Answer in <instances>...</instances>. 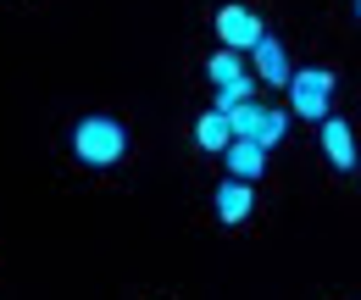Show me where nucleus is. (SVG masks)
I'll list each match as a JSON object with an SVG mask.
<instances>
[{"mask_svg":"<svg viewBox=\"0 0 361 300\" xmlns=\"http://www.w3.org/2000/svg\"><path fill=\"white\" fill-rule=\"evenodd\" d=\"M256 73H262V84H289V56H283V44L278 40H256Z\"/></svg>","mask_w":361,"mask_h":300,"instance_id":"6","label":"nucleus"},{"mask_svg":"<svg viewBox=\"0 0 361 300\" xmlns=\"http://www.w3.org/2000/svg\"><path fill=\"white\" fill-rule=\"evenodd\" d=\"M250 95H256V84H250V78L239 73L233 84H217V112H228V106H245Z\"/></svg>","mask_w":361,"mask_h":300,"instance_id":"10","label":"nucleus"},{"mask_svg":"<svg viewBox=\"0 0 361 300\" xmlns=\"http://www.w3.org/2000/svg\"><path fill=\"white\" fill-rule=\"evenodd\" d=\"M217 217L223 222H245L250 217V184L245 178H228L223 189H217Z\"/></svg>","mask_w":361,"mask_h":300,"instance_id":"8","label":"nucleus"},{"mask_svg":"<svg viewBox=\"0 0 361 300\" xmlns=\"http://www.w3.org/2000/svg\"><path fill=\"white\" fill-rule=\"evenodd\" d=\"M223 117H228V128H233V139H250V145H262V150H267V145H278V139H283V128H289V117H283V112L250 106V100H245V106H228Z\"/></svg>","mask_w":361,"mask_h":300,"instance_id":"2","label":"nucleus"},{"mask_svg":"<svg viewBox=\"0 0 361 300\" xmlns=\"http://www.w3.org/2000/svg\"><path fill=\"white\" fill-rule=\"evenodd\" d=\"M195 139L206 145V150H228V139H233V128H228L223 112H206L200 123H195Z\"/></svg>","mask_w":361,"mask_h":300,"instance_id":"9","label":"nucleus"},{"mask_svg":"<svg viewBox=\"0 0 361 300\" xmlns=\"http://www.w3.org/2000/svg\"><path fill=\"white\" fill-rule=\"evenodd\" d=\"M217 34H223L228 50H256V40H262V17H256L250 6H223V11H217Z\"/></svg>","mask_w":361,"mask_h":300,"instance_id":"4","label":"nucleus"},{"mask_svg":"<svg viewBox=\"0 0 361 300\" xmlns=\"http://www.w3.org/2000/svg\"><path fill=\"white\" fill-rule=\"evenodd\" d=\"M228 172H233V178H245V184H250V178H262V167H267V150H262V145H250V139H228Z\"/></svg>","mask_w":361,"mask_h":300,"instance_id":"5","label":"nucleus"},{"mask_svg":"<svg viewBox=\"0 0 361 300\" xmlns=\"http://www.w3.org/2000/svg\"><path fill=\"white\" fill-rule=\"evenodd\" d=\"M289 95H295V112L300 117H328V95H334V73L306 67V73H289Z\"/></svg>","mask_w":361,"mask_h":300,"instance_id":"3","label":"nucleus"},{"mask_svg":"<svg viewBox=\"0 0 361 300\" xmlns=\"http://www.w3.org/2000/svg\"><path fill=\"white\" fill-rule=\"evenodd\" d=\"M322 150H328V162H334V167H356V139H350V128H345V123H334V117H328V123H322Z\"/></svg>","mask_w":361,"mask_h":300,"instance_id":"7","label":"nucleus"},{"mask_svg":"<svg viewBox=\"0 0 361 300\" xmlns=\"http://www.w3.org/2000/svg\"><path fill=\"white\" fill-rule=\"evenodd\" d=\"M73 150H78V162H90V167H111V162H123L128 133H123V123H111V117H84L78 133H73Z\"/></svg>","mask_w":361,"mask_h":300,"instance_id":"1","label":"nucleus"},{"mask_svg":"<svg viewBox=\"0 0 361 300\" xmlns=\"http://www.w3.org/2000/svg\"><path fill=\"white\" fill-rule=\"evenodd\" d=\"M356 11H361V0H356Z\"/></svg>","mask_w":361,"mask_h":300,"instance_id":"12","label":"nucleus"},{"mask_svg":"<svg viewBox=\"0 0 361 300\" xmlns=\"http://www.w3.org/2000/svg\"><path fill=\"white\" fill-rule=\"evenodd\" d=\"M239 73H245V67H239L233 50H217V56H212V84H233Z\"/></svg>","mask_w":361,"mask_h":300,"instance_id":"11","label":"nucleus"}]
</instances>
